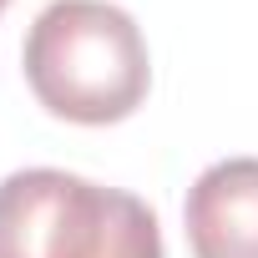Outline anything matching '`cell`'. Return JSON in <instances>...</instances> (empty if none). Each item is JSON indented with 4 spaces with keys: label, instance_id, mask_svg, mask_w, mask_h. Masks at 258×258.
Listing matches in <instances>:
<instances>
[{
    "label": "cell",
    "instance_id": "cell-1",
    "mask_svg": "<svg viewBox=\"0 0 258 258\" xmlns=\"http://www.w3.org/2000/svg\"><path fill=\"white\" fill-rule=\"evenodd\" d=\"M36 101L76 126L126 121L152 86L142 26L111 0H51L21 51Z\"/></svg>",
    "mask_w": 258,
    "mask_h": 258
},
{
    "label": "cell",
    "instance_id": "cell-2",
    "mask_svg": "<svg viewBox=\"0 0 258 258\" xmlns=\"http://www.w3.org/2000/svg\"><path fill=\"white\" fill-rule=\"evenodd\" d=\"M192 258H258V157H223L198 172L182 203Z\"/></svg>",
    "mask_w": 258,
    "mask_h": 258
},
{
    "label": "cell",
    "instance_id": "cell-3",
    "mask_svg": "<svg viewBox=\"0 0 258 258\" xmlns=\"http://www.w3.org/2000/svg\"><path fill=\"white\" fill-rule=\"evenodd\" d=\"M86 177L61 167H26L0 182V258H61Z\"/></svg>",
    "mask_w": 258,
    "mask_h": 258
},
{
    "label": "cell",
    "instance_id": "cell-4",
    "mask_svg": "<svg viewBox=\"0 0 258 258\" xmlns=\"http://www.w3.org/2000/svg\"><path fill=\"white\" fill-rule=\"evenodd\" d=\"M61 258H167V253H162L157 213L142 198L86 182Z\"/></svg>",
    "mask_w": 258,
    "mask_h": 258
},
{
    "label": "cell",
    "instance_id": "cell-5",
    "mask_svg": "<svg viewBox=\"0 0 258 258\" xmlns=\"http://www.w3.org/2000/svg\"><path fill=\"white\" fill-rule=\"evenodd\" d=\"M0 11H6V0H0Z\"/></svg>",
    "mask_w": 258,
    "mask_h": 258
}]
</instances>
